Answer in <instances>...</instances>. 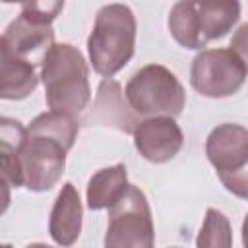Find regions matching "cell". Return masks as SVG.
Instances as JSON below:
<instances>
[{"mask_svg": "<svg viewBox=\"0 0 248 248\" xmlns=\"http://www.w3.org/2000/svg\"><path fill=\"white\" fill-rule=\"evenodd\" d=\"M134 145L138 153L155 165L167 163L178 155L184 143V134L174 118L153 116L143 118L134 130Z\"/></svg>", "mask_w": 248, "mask_h": 248, "instance_id": "9c48e42d", "label": "cell"}, {"mask_svg": "<svg viewBox=\"0 0 248 248\" xmlns=\"http://www.w3.org/2000/svg\"><path fill=\"white\" fill-rule=\"evenodd\" d=\"M39 85V76L35 66L12 56L0 68V99L21 101L29 97Z\"/></svg>", "mask_w": 248, "mask_h": 248, "instance_id": "9a60e30c", "label": "cell"}, {"mask_svg": "<svg viewBox=\"0 0 248 248\" xmlns=\"http://www.w3.org/2000/svg\"><path fill=\"white\" fill-rule=\"evenodd\" d=\"M196 248H232V227L223 211L207 207L196 236Z\"/></svg>", "mask_w": 248, "mask_h": 248, "instance_id": "2e32d148", "label": "cell"}, {"mask_svg": "<svg viewBox=\"0 0 248 248\" xmlns=\"http://www.w3.org/2000/svg\"><path fill=\"white\" fill-rule=\"evenodd\" d=\"M66 149L39 136H27L17 151L21 167V186L29 192H46L58 184L66 169Z\"/></svg>", "mask_w": 248, "mask_h": 248, "instance_id": "ba28073f", "label": "cell"}, {"mask_svg": "<svg viewBox=\"0 0 248 248\" xmlns=\"http://www.w3.org/2000/svg\"><path fill=\"white\" fill-rule=\"evenodd\" d=\"M205 155L223 186L240 200L248 196V130L225 122L215 126L205 140Z\"/></svg>", "mask_w": 248, "mask_h": 248, "instance_id": "5b68a950", "label": "cell"}, {"mask_svg": "<svg viewBox=\"0 0 248 248\" xmlns=\"http://www.w3.org/2000/svg\"><path fill=\"white\" fill-rule=\"evenodd\" d=\"M246 74V58L232 48H203L192 60L190 83L202 97L225 99L242 89Z\"/></svg>", "mask_w": 248, "mask_h": 248, "instance_id": "52a82bcc", "label": "cell"}, {"mask_svg": "<svg viewBox=\"0 0 248 248\" xmlns=\"http://www.w3.org/2000/svg\"><path fill=\"white\" fill-rule=\"evenodd\" d=\"M81 217H83V207H81L79 192L72 182L62 184L48 217L50 238L62 248L76 244L81 234Z\"/></svg>", "mask_w": 248, "mask_h": 248, "instance_id": "7c38bea8", "label": "cell"}, {"mask_svg": "<svg viewBox=\"0 0 248 248\" xmlns=\"http://www.w3.org/2000/svg\"><path fill=\"white\" fill-rule=\"evenodd\" d=\"M39 79L50 110L78 116L87 108L91 101L89 66L78 46L54 43L41 62Z\"/></svg>", "mask_w": 248, "mask_h": 248, "instance_id": "6da1fadb", "label": "cell"}, {"mask_svg": "<svg viewBox=\"0 0 248 248\" xmlns=\"http://www.w3.org/2000/svg\"><path fill=\"white\" fill-rule=\"evenodd\" d=\"M62 10H64V2H25V4H21L19 14H23L25 17H29L33 21L50 25Z\"/></svg>", "mask_w": 248, "mask_h": 248, "instance_id": "ac0fdd59", "label": "cell"}, {"mask_svg": "<svg viewBox=\"0 0 248 248\" xmlns=\"http://www.w3.org/2000/svg\"><path fill=\"white\" fill-rule=\"evenodd\" d=\"M0 248H14L12 244H0Z\"/></svg>", "mask_w": 248, "mask_h": 248, "instance_id": "603a6c76", "label": "cell"}, {"mask_svg": "<svg viewBox=\"0 0 248 248\" xmlns=\"http://www.w3.org/2000/svg\"><path fill=\"white\" fill-rule=\"evenodd\" d=\"M0 176L10 186H21V167L17 153H0Z\"/></svg>", "mask_w": 248, "mask_h": 248, "instance_id": "d6986e66", "label": "cell"}, {"mask_svg": "<svg viewBox=\"0 0 248 248\" xmlns=\"http://www.w3.org/2000/svg\"><path fill=\"white\" fill-rule=\"evenodd\" d=\"M91 122L116 128L124 134H134L136 126L140 124V116L130 108L120 83L112 78H103L97 87Z\"/></svg>", "mask_w": 248, "mask_h": 248, "instance_id": "8fae6325", "label": "cell"}, {"mask_svg": "<svg viewBox=\"0 0 248 248\" xmlns=\"http://www.w3.org/2000/svg\"><path fill=\"white\" fill-rule=\"evenodd\" d=\"M25 248H54V246H48V244H43V242H33V244H27Z\"/></svg>", "mask_w": 248, "mask_h": 248, "instance_id": "7402d4cb", "label": "cell"}, {"mask_svg": "<svg viewBox=\"0 0 248 248\" xmlns=\"http://www.w3.org/2000/svg\"><path fill=\"white\" fill-rule=\"evenodd\" d=\"M128 188V172L122 163L97 170L87 182V207L91 211L108 209Z\"/></svg>", "mask_w": 248, "mask_h": 248, "instance_id": "4fadbf2b", "label": "cell"}, {"mask_svg": "<svg viewBox=\"0 0 248 248\" xmlns=\"http://www.w3.org/2000/svg\"><path fill=\"white\" fill-rule=\"evenodd\" d=\"M124 97L138 116L176 118L186 105V91L180 79L163 64L140 68L126 83Z\"/></svg>", "mask_w": 248, "mask_h": 248, "instance_id": "277c9868", "label": "cell"}, {"mask_svg": "<svg viewBox=\"0 0 248 248\" xmlns=\"http://www.w3.org/2000/svg\"><path fill=\"white\" fill-rule=\"evenodd\" d=\"M10 203H12V186L0 176V215L8 211Z\"/></svg>", "mask_w": 248, "mask_h": 248, "instance_id": "ffe728a7", "label": "cell"}, {"mask_svg": "<svg viewBox=\"0 0 248 248\" xmlns=\"http://www.w3.org/2000/svg\"><path fill=\"white\" fill-rule=\"evenodd\" d=\"M136 16L126 4H105L87 37V54L93 70L103 78L118 74L136 50Z\"/></svg>", "mask_w": 248, "mask_h": 248, "instance_id": "7a4b0ae2", "label": "cell"}, {"mask_svg": "<svg viewBox=\"0 0 248 248\" xmlns=\"http://www.w3.org/2000/svg\"><path fill=\"white\" fill-rule=\"evenodd\" d=\"M78 134H79L78 118L64 114V112H54V110L41 112L27 126V136L48 138V140L60 143L66 151H70L74 147Z\"/></svg>", "mask_w": 248, "mask_h": 248, "instance_id": "5bb4252c", "label": "cell"}, {"mask_svg": "<svg viewBox=\"0 0 248 248\" xmlns=\"http://www.w3.org/2000/svg\"><path fill=\"white\" fill-rule=\"evenodd\" d=\"M27 140V128L12 116L0 114V153H17Z\"/></svg>", "mask_w": 248, "mask_h": 248, "instance_id": "e0dca14e", "label": "cell"}, {"mask_svg": "<svg viewBox=\"0 0 248 248\" xmlns=\"http://www.w3.org/2000/svg\"><path fill=\"white\" fill-rule=\"evenodd\" d=\"M14 54L10 52V48H8V43H6V39H4V35H0V68L12 58Z\"/></svg>", "mask_w": 248, "mask_h": 248, "instance_id": "44dd1931", "label": "cell"}, {"mask_svg": "<svg viewBox=\"0 0 248 248\" xmlns=\"http://www.w3.org/2000/svg\"><path fill=\"white\" fill-rule=\"evenodd\" d=\"M170 248H180V246H170Z\"/></svg>", "mask_w": 248, "mask_h": 248, "instance_id": "cb8c5ba5", "label": "cell"}, {"mask_svg": "<svg viewBox=\"0 0 248 248\" xmlns=\"http://www.w3.org/2000/svg\"><path fill=\"white\" fill-rule=\"evenodd\" d=\"M240 17L236 0L223 2H176L169 12L172 39L190 50H203L207 43L225 37Z\"/></svg>", "mask_w": 248, "mask_h": 248, "instance_id": "3957f363", "label": "cell"}, {"mask_svg": "<svg viewBox=\"0 0 248 248\" xmlns=\"http://www.w3.org/2000/svg\"><path fill=\"white\" fill-rule=\"evenodd\" d=\"M105 248H155V227L145 194L128 184L114 205L108 207Z\"/></svg>", "mask_w": 248, "mask_h": 248, "instance_id": "8992f818", "label": "cell"}, {"mask_svg": "<svg viewBox=\"0 0 248 248\" xmlns=\"http://www.w3.org/2000/svg\"><path fill=\"white\" fill-rule=\"evenodd\" d=\"M4 39L8 43L10 52L31 64L37 66L43 62L48 48L54 45V29L52 25H45L39 21H33L19 14L4 31Z\"/></svg>", "mask_w": 248, "mask_h": 248, "instance_id": "30bf717a", "label": "cell"}]
</instances>
